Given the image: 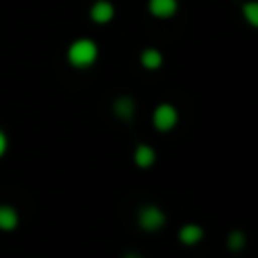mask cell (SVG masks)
I'll return each instance as SVG.
<instances>
[{
    "mask_svg": "<svg viewBox=\"0 0 258 258\" xmlns=\"http://www.w3.org/2000/svg\"><path fill=\"white\" fill-rule=\"evenodd\" d=\"M98 54H100V48L93 39H75L68 45L66 59L73 68H91L98 61Z\"/></svg>",
    "mask_w": 258,
    "mask_h": 258,
    "instance_id": "1",
    "label": "cell"
},
{
    "mask_svg": "<svg viewBox=\"0 0 258 258\" xmlns=\"http://www.w3.org/2000/svg\"><path fill=\"white\" fill-rule=\"evenodd\" d=\"M165 213H163V209L161 206H156V204H143L141 209L136 211V222H138V227L143 229L145 233H156V231H161V229L165 227Z\"/></svg>",
    "mask_w": 258,
    "mask_h": 258,
    "instance_id": "2",
    "label": "cell"
},
{
    "mask_svg": "<svg viewBox=\"0 0 258 258\" xmlns=\"http://www.w3.org/2000/svg\"><path fill=\"white\" fill-rule=\"evenodd\" d=\"M179 125V111L174 104L170 102H161L159 107L152 111V127L161 134H168L172 132L174 127Z\"/></svg>",
    "mask_w": 258,
    "mask_h": 258,
    "instance_id": "3",
    "label": "cell"
},
{
    "mask_svg": "<svg viewBox=\"0 0 258 258\" xmlns=\"http://www.w3.org/2000/svg\"><path fill=\"white\" fill-rule=\"evenodd\" d=\"M111 111L116 118H120L122 122H129L136 113V102H134L132 95H118L111 102Z\"/></svg>",
    "mask_w": 258,
    "mask_h": 258,
    "instance_id": "4",
    "label": "cell"
},
{
    "mask_svg": "<svg viewBox=\"0 0 258 258\" xmlns=\"http://www.w3.org/2000/svg\"><path fill=\"white\" fill-rule=\"evenodd\" d=\"M132 159H134V165H136V168L147 170L156 163V150L152 145H147V143H138V145L134 147Z\"/></svg>",
    "mask_w": 258,
    "mask_h": 258,
    "instance_id": "5",
    "label": "cell"
},
{
    "mask_svg": "<svg viewBox=\"0 0 258 258\" xmlns=\"http://www.w3.org/2000/svg\"><path fill=\"white\" fill-rule=\"evenodd\" d=\"M113 16H116V7H113V3H109V0H95L93 7H91V18H93V23H98V25L111 23Z\"/></svg>",
    "mask_w": 258,
    "mask_h": 258,
    "instance_id": "6",
    "label": "cell"
},
{
    "mask_svg": "<svg viewBox=\"0 0 258 258\" xmlns=\"http://www.w3.org/2000/svg\"><path fill=\"white\" fill-rule=\"evenodd\" d=\"M147 9L154 18H172L179 9V0H147Z\"/></svg>",
    "mask_w": 258,
    "mask_h": 258,
    "instance_id": "7",
    "label": "cell"
},
{
    "mask_svg": "<svg viewBox=\"0 0 258 258\" xmlns=\"http://www.w3.org/2000/svg\"><path fill=\"white\" fill-rule=\"evenodd\" d=\"M204 240V229L197 222H186L181 229H179V242L186 247H195Z\"/></svg>",
    "mask_w": 258,
    "mask_h": 258,
    "instance_id": "8",
    "label": "cell"
},
{
    "mask_svg": "<svg viewBox=\"0 0 258 258\" xmlns=\"http://www.w3.org/2000/svg\"><path fill=\"white\" fill-rule=\"evenodd\" d=\"M18 222H21L18 211L9 204H0V231H14Z\"/></svg>",
    "mask_w": 258,
    "mask_h": 258,
    "instance_id": "9",
    "label": "cell"
},
{
    "mask_svg": "<svg viewBox=\"0 0 258 258\" xmlns=\"http://www.w3.org/2000/svg\"><path fill=\"white\" fill-rule=\"evenodd\" d=\"M141 66L145 71H159L163 66V52L156 48H145L141 52Z\"/></svg>",
    "mask_w": 258,
    "mask_h": 258,
    "instance_id": "10",
    "label": "cell"
},
{
    "mask_svg": "<svg viewBox=\"0 0 258 258\" xmlns=\"http://www.w3.org/2000/svg\"><path fill=\"white\" fill-rule=\"evenodd\" d=\"M247 247V233L240 231V229H233L227 236V249L231 251H242Z\"/></svg>",
    "mask_w": 258,
    "mask_h": 258,
    "instance_id": "11",
    "label": "cell"
},
{
    "mask_svg": "<svg viewBox=\"0 0 258 258\" xmlns=\"http://www.w3.org/2000/svg\"><path fill=\"white\" fill-rule=\"evenodd\" d=\"M242 18H245L251 27L258 30V0H247V3L242 5Z\"/></svg>",
    "mask_w": 258,
    "mask_h": 258,
    "instance_id": "12",
    "label": "cell"
},
{
    "mask_svg": "<svg viewBox=\"0 0 258 258\" xmlns=\"http://www.w3.org/2000/svg\"><path fill=\"white\" fill-rule=\"evenodd\" d=\"M7 147H9V138H7V134L0 129V159L7 154Z\"/></svg>",
    "mask_w": 258,
    "mask_h": 258,
    "instance_id": "13",
    "label": "cell"
},
{
    "mask_svg": "<svg viewBox=\"0 0 258 258\" xmlns=\"http://www.w3.org/2000/svg\"><path fill=\"white\" fill-rule=\"evenodd\" d=\"M122 258H143L141 254H136V251H129V254H125Z\"/></svg>",
    "mask_w": 258,
    "mask_h": 258,
    "instance_id": "14",
    "label": "cell"
}]
</instances>
